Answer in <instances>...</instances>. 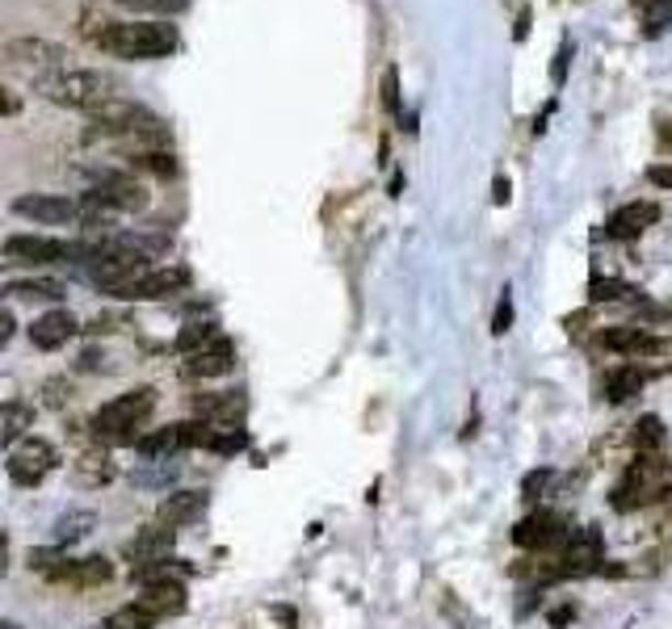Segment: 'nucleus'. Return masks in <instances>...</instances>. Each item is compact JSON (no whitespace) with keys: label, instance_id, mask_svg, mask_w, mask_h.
Returning <instances> with one entry per match:
<instances>
[{"label":"nucleus","instance_id":"obj_24","mask_svg":"<svg viewBox=\"0 0 672 629\" xmlns=\"http://www.w3.org/2000/svg\"><path fill=\"white\" fill-rule=\"evenodd\" d=\"M119 470H114V462H110V453H80L72 462V487H89V491H97V487H105L110 479H114Z\"/></svg>","mask_w":672,"mask_h":629},{"label":"nucleus","instance_id":"obj_8","mask_svg":"<svg viewBox=\"0 0 672 629\" xmlns=\"http://www.w3.org/2000/svg\"><path fill=\"white\" fill-rule=\"evenodd\" d=\"M190 281L193 278L186 265H160V269H144L135 281L114 290V299H122V303H156V299H172V294L190 290Z\"/></svg>","mask_w":672,"mask_h":629},{"label":"nucleus","instance_id":"obj_13","mask_svg":"<svg viewBox=\"0 0 672 629\" xmlns=\"http://www.w3.org/2000/svg\"><path fill=\"white\" fill-rule=\"evenodd\" d=\"M572 533V525H568V516L559 513H529L517 529H513V541L522 546V550H538V554H547V550H559L563 541Z\"/></svg>","mask_w":672,"mask_h":629},{"label":"nucleus","instance_id":"obj_45","mask_svg":"<svg viewBox=\"0 0 672 629\" xmlns=\"http://www.w3.org/2000/svg\"><path fill=\"white\" fill-rule=\"evenodd\" d=\"M572 617H576V608H572V605H559V608L551 613V626H555V629H563L568 621H572Z\"/></svg>","mask_w":672,"mask_h":629},{"label":"nucleus","instance_id":"obj_12","mask_svg":"<svg viewBox=\"0 0 672 629\" xmlns=\"http://www.w3.org/2000/svg\"><path fill=\"white\" fill-rule=\"evenodd\" d=\"M181 441L186 449H206V453H219V458H232L248 445V433L240 424H211V419H190L181 424Z\"/></svg>","mask_w":672,"mask_h":629},{"label":"nucleus","instance_id":"obj_2","mask_svg":"<svg viewBox=\"0 0 672 629\" xmlns=\"http://www.w3.org/2000/svg\"><path fill=\"white\" fill-rule=\"evenodd\" d=\"M664 499H672V462L664 453H639L609 491V508L623 516L664 504Z\"/></svg>","mask_w":672,"mask_h":629},{"label":"nucleus","instance_id":"obj_3","mask_svg":"<svg viewBox=\"0 0 672 629\" xmlns=\"http://www.w3.org/2000/svg\"><path fill=\"white\" fill-rule=\"evenodd\" d=\"M34 89L47 101H55V105L85 110V114H93L97 105H105L110 97H122L119 80L97 68H68L59 71V76H51V80H43V85H34Z\"/></svg>","mask_w":672,"mask_h":629},{"label":"nucleus","instance_id":"obj_38","mask_svg":"<svg viewBox=\"0 0 672 629\" xmlns=\"http://www.w3.org/2000/svg\"><path fill=\"white\" fill-rule=\"evenodd\" d=\"M513 327V299H508V290L501 294V303H496V315H492V336H504Z\"/></svg>","mask_w":672,"mask_h":629},{"label":"nucleus","instance_id":"obj_18","mask_svg":"<svg viewBox=\"0 0 672 629\" xmlns=\"http://www.w3.org/2000/svg\"><path fill=\"white\" fill-rule=\"evenodd\" d=\"M656 218H660L656 202H626V206H618L605 218V235L609 239H639Z\"/></svg>","mask_w":672,"mask_h":629},{"label":"nucleus","instance_id":"obj_28","mask_svg":"<svg viewBox=\"0 0 672 629\" xmlns=\"http://www.w3.org/2000/svg\"><path fill=\"white\" fill-rule=\"evenodd\" d=\"M97 525V513L93 508H72V513H64L55 520V546L64 550V546H76L80 537H89Z\"/></svg>","mask_w":672,"mask_h":629},{"label":"nucleus","instance_id":"obj_36","mask_svg":"<svg viewBox=\"0 0 672 629\" xmlns=\"http://www.w3.org/2000/svg\"><path fill=\"white\" fill-rule=\"evenodd\" d=\"M64 554H59V546H55V550H30V566H34V571H38V575H47L51 583H55V575H59V571H64Z\"/></svg>","mask_w":672,"mask_h":629},{"label":"nucleus","instance_id":"obj_40","mask_svg":"<svg viewBox=\"0 0 672 629\" xmlns=\"http://www.w3.org/2000/svg\"><path fill=\"white\" fill-rule=\"evenodd\" d=\"M43 403H47V407H64V403H68V382H64V378H59V382H47V386H43Z\"/></svg>","mask_w":672,"mask_h":629},{"label":"nucleus","instance_id":"obj_31","mask_svg":"<svg viewBox=\"0 0 672 629\" xmlns=\"http://www.w3.org/2000/svg\"><path fill=\"white\" fill-rule=\"evenodd\" d=\"M101 629H156V617H152L139 600H131V605H122L119 613H110V617L101 621Z\"/></svg>","mask_w":672,"mask_h":629},{"label":"nucleus","instance_id":"obj_16","mask_svg":"<svg viewBox=\"0 0 672 629\" xmlns=\"http://www.w3.org/2000/svg\"><path fill=\"white\" fill-rule=\"evenodd\" d=\"M76 332H80V324H76L72 311H47V315H38V319L30 324V345L43 352H55V349H64Z\"/></svg>","mask_w":672,"mask_h":629},{"label":"nucleus","instance_id":"obj_33","mask_svg":"<svg viewBox=\"0 0 672 629\" xmlns=\"http://www.w3.org/2000/svg\"><path fill=\"white\" fill-rule=\"evenodd\" d=\"M131 160H135V168H144V172H156V177H177V160L168 156L165 147H147V151H135Z\"/></svg>","mask_w":672,"mask_h":629},{"label":"nucleus","instance_id":"obj_43","mask_svg":"<svg viewBox=\"0 0 672 629\" xmlns=\"http://www.w3.org/2000/svg\"><path fill=\"white\" fill-rule=\"evenodd\" d=\"M13 332H18V319H13V311H4V306H0V349L13 340Z\"/></svg>","mask_w":672,"mask_h":629},{"label":"nucleus","instance_id":"obj_15","mask_svg":"<svg viewBox=\"0 0 672 629\" xmlns=\"http://www.w3.org/2000/svg\"><path fill=\"white\" fill-rule=\"evenodd\" d=\"M601 349L609 352H626V357H660V352L669 349L660 336H651L643 324H626V327H609V332H601L597 336Z\"/></svg>","mask_w":672,"mask_h":629},{"label":"nucleus","instance_id":"obj_17","mask_svg":"<svg viewBox=\"0 0 672 629\" xmlns=\"http://www.w3.org/2000/svg\"><path fill=\"white\" fill-rule=\"evenodd\" d=\"M206 499H211V495H206L202 487L172 491L165 504L156 508V520H152V525H165V529H172V533H177L181 525H190V520H198V516L206 513Z\"/></svg>","mask_w":672,"mask_h":629},{"label":"nucleus","instance_id":"obj_46","mask_svg":"<svg viewBox=\"0 0 672 629\" xmlns=\"http://www.w3.org/2000/svg\"><path fill=\"white\" fill-rule=\"evenodd\" d=\"M97 361H101V352L97 349H85L76 357V370H97Z\"/></svg>","mask_w":672,"mask_h":629},{"label":"nucleus","instance_id":"obj_4","mask_svg":"<svg viewBox=\"0 0 672 629\" xmlns=\"http://www.w3.org/2000/svg\"><path fill=\"white\" fill-rule=\"evenodd\" d=\"M0 68L22 76L30 85H43L51 76L72 68V50L59 47V43H47V38L25 34V38H9V43L0 47Z\"/></svg>","mask_w":672,"mask_h":629},{"label":"nucleus","instance_id":"obj_34","mask_svg":"<svg viewBox=\"0 0 672 629\" xmlns=\"http://www.w3.org/2000/svg\"><path fill=\"white\" fill-rule=\"evenodd\" d=\"M131 479H135V487H168L177 479V467L172 462H144Z\"/></svg>","mask_w":672,"mask_h":629},{"label":"nucleus","instance_id":"obj_26","mask_svg":"<svg viewBox=\"0 0 672 629\" xmlns=\"http://www.w3.org/2000/svg\"><path fill=\"white\" fill-rule=\"evenodd\" d=\"M30 428H34V407L30 403H22V398L0 403V449L30 437Z\"/></svg>","mask_w":672,"mask_h":629},{"label":"nucleus","instance_id":"obj_11","mask_svg":"<svg viewBox=\"0 0 672 629\" xmlns=\"http://www.w3.org/2000/svg\"><path fill=\"white\" fill-rule=\"evenodd\" d=\"M9 210L18 218L43 223V227H64V223H80L85 218V206L72 202V198H59V193H22V198H13Z\"/></svg>","mask_w":672,"mask_h":629},{"label":"nucleus","instance_id":"obj_29","mask_svg":"<svg viewBox=\"0 0 672 629\" xmlns=\"http://www.w3.org/2000/svg\"><path fill=\"white\" fill-rule=\"evenodd\" d=\"M630 441H635L639 453H664L669 428H664V419L660 416H639L635 419V428H630Z\"/></svg>","mask_w":672,"mask_h":629},{"label":"nucleus","instance_id":"obj_50","mask_svg":"<svg viewBox=\"0 0 672 629\" xmlns=\"http://www.w3.org/2000/svg\"><path fill=\"white\" fill-rule=\"evenodd\" d=\"M526 30H529V13H522V18H517V30H513V34H517V38H526Z\"/></svg>","mask_w":672,"mask_h":629},{"label":"nucleus","instance_id":"obj_5","mask_svg":"<svg viewBox=\"0 0 672 629\" xmlns=\"http://www.w3.org/2000/svg\"><path fill=\"white\" fill-rule=\"evenodd\" d=\"M156 412V391L152 386H139L131 395L110 398L101 412L93 416V437L110 445H131L139 441V433L147 428V419Z\"/></svg>","mask_w":672,"mask_h":629},{"label":"nucleus","instance_id":"obj_51","mask_svg":"<svg viewBox=\"0 0 672 629\" xmlns=\"http://www.w3.org/2000/svg\"><path fill=\"white\" fill-rule=\"evenodd\" d=\"M660 139L672 143V122H664V131H660Z\"/></svg>","mask_w":672,"mask_h":629},{"label":"nucleus","instance_id":"obj_6","mask_svg":"<svg viewBox=\"0 0 672 629\" xmlns=\"http://www.w3.org/2000/svg\"><path fill=\"white\" fill-rule=\"evenodd\" d=\"M601 562H605L601 529L597 525H584V529L568 533V541L559 546V554L551 559V566L538 571V580H584V575H597Z\"/></svg>","mask_w":672,"mask_h":629},{"label":"nucleus","instance_id":"obj_35","mask_svg":"<svg viewBox=\"0 0 672 629\" xmlns=\"http://www.w3.org/2000/svg\"><path fill=\"white\" fill-rule=\"evenodd\" d=\"M122 4L135 13H152V18H172V13L190 9V0H122Z\"/></svg>","mask_w":672,"mask_h":629},{"label":"nucleus","instance_id":"obj_42","mask_svg":"<svg viewBox=\"0 0 672 629\" xmlns=\"http://www.w3.org/2000/svg\"><path fill=\"white\" fill-rule=\"evenodd\" d=\"M648 181H651V186H660V189H672V164H651Z\"/></svg>","mask_w":672,"mask_h":629},{"label":"nucleus","instance_id":"obj_7","mask_svg":"<svg viewBox=\"0 0 672 629\" xmlns=\"http://www.w3.org/2000/svg\"><path fill=\"white\" fill-rule=\"evenodd\" d=\"M85 206V223L93 214H139L147 206V189L135 177H122V172H105L97 177L93 193L80 202Z\"/></svg>","mask_w":672,"mask_h":629},{"label":"nucleus","instance_id":"obj_9","mask_svg":"<svg viewBox=\"0 0 672 629\" xmlns=\"http://www.w3.org/2000/svg\"><path fill=\"white\" fill-rule=\"evenodd\" d=\"M55 462H59L55 445L43 441V437H22V441L13 445L4 470H9V479H13L18 487H38L51 470H55Z\"/></svg>","mask_w":672,"mask_h":629},{"label":"nucleus","instance_id":"obj_20","mask_svg":"<svg viewBox=\"0 0 672 629\" xmlns=\"http://www.w3.org/2000/svg\"><path fill=\"white\" fill-rule=\"evenodd\" d=\"M193 416L211 419V424H244V416H248V395H244V391L198 395L193 398Z\"/></svg>","mask_w":672,"mask_h":629},{"label":"nucleus","instance_id":"obj_14","mask_svg":"<svg viewBox=\"0 0 672 629\" xmlns=\"http://www.w3.org/2000/svg\"><path fill=\"white\" fill-rule=\"evenodd\" d=\"M172 541H177L172 529H165V525H147L144 533H135L126 541V562H131V571L139 575L147 566L172 559Z\"/></svg>","mask_w":672,"mask_h":629},{"label":"nucleus","instance_id":"obj_1","mask_svg":"<svg viewBox=\"0 0 672 629\" xmlns=\"http://www.w3.org/2000/svg\"><path fill=\"white\" fill-rule=\"evenodd\" d=\"M101 50L119 55V59H165L181 47L177 25L168 22H101V18H85L80 25Z\"/></svg>","mask_w":672,"mask_h":629},{"label":"nucleus","instance_id":"obj_52","mask_svg":"<svg viewBox=\"0 0 672 629\" xmlns=\"http://www.w3.org/2000/svg\"><path fill=\"white\" fill-rule=\"evenodd\" d=\"M0 629H18V626H9V621H0Z\"/></svg>","mask_w":672,"mask_h":629},{"label":"nucleus","instance_id":"obj_23","mask_svg":"<svg viewBox=\"0 0 672 629\" xmlns=\"http://www.w3.org/2000/svg\"><path fill=\"white\" fill-rule=\"evenodd\" d=\"M135 449H139L144 462H172V453L186 449V441H181V424H165V428L147 433V437L135 441Z\"/></svg>","mask_w":672,"mask_h":629},{"label":"nucleus","instance_id":"obj_39","mask_svg":"<svg viewBox=\"0 0 672 629\" xmlns=\"http://www.w3.org/2000/svg\"><path fill=\"white\" fill-rule=\"evenodd\" d=\"M383 105L391 114H400V76H395V68L383 71Z\"/></svg>","mask_w":672,"mask_h":629},{"label":"nucleus","instance_id":"obj_21","mask_svg":"<svg viewBox=\"0 0 672 629\" xmlns=\"http://www.w3.org/2000/svg\"><path fill=\"white\" fill-rule=\"evenodd\" d=\"M232 366H236V349H232V345L219 336V340H211L206 349L190 352L181 370H186V378H223Z\"/></svg>","mask_w":672,"mask_h":629},{"label":"nucleus","instance_id":"obj_27","mask_svg":"<svg viewBox=\"0 0 672 629\" xmlns=\"http://www.w3.org/2000/svg\"><path fill=\"white\" fill-rule=\"evenodd\" d=\"M0 294H13V299H22V303H59V299H64V285L55 278H25V281L4 285Z\"/></svg>","mask_w":672,"mask_h":629},{"label":"nucleus","instance_id":"obj_47","mask_svg":"<svg viewBox=\"0 0 672 629\" xmlns=\"http://www.w3.org/2000/svg\"><path fill=\"white\" fill-rule=\"evenodd\" d=\"M492 202H496V206L508 202V181H504V177H496V186H492Z\"/></svg>","mask_w":672,"mask_h":629},{"label":"nucleus","instance_id":"obj_30","mask_svg":"<svg viewBox=\"0 0 672 629\" xmlns=\"http://www.w3.org/2000/svg\"><path fill=\"white\" fill-rule=\"evenodd\" d=\"M589 303H643V290L626 285L618 278H593L589 281Z\"/></svg>","mask_w":672,"mask_h":629},{"label":"nucleus","instance_id":"obj_41","mask_svg":"<svg viewBox=\"0 0 672 629\" xmlns=\"http://www.w3.org/2000/svg\"><path fill=\"white\" fill-rule=\"evenodd\" d=\"M568 59H572V47L563 43V47H559V55H555V68H551L555 85H563V80H568Z\"/></svg>","mask_w":672,"mask_h":629},{"label":"nucleus","instance_id":"obj_37","mask_svg":"<svg viewBox=\"0 0 672 629\" xmlns=\"http://www.w3.org/2000/svg\"><path fill=\"white\" fill-rule=\"evenodd\" d=\"M555 479V470H529L526 479H522V495H526V499H538V495H542V491H547V483H551Z\"/></svg>","mask_w":672,"mask_h":629},{"label":"nucleus","instance_id":"obj_44","mask_svg":"<svg viewBox=\"0 0 672 629\" xmlns=\"http://www.w3.org/2000/svg\"><path fill=\"white\" fill-rule=\"evenodd\" d=\"M18 110H22V101H18V93H9V89L0 85V117L18 114Z\"/></svg>","mask_w":672,"mask_h":629},{"label":"nucleus","instance_id":"obj_22","mask_svg":"<svg viewBox=\"0 0 672 629\" xmlns=\"http://www.w3.org/2000/svg\"><path fill=\"white\" fill-rule=\"evenodd\" d=\"M114 580V562L105 554H89V559H68L64 571L55 575V583H68V587H101V583Z\"/></svg>","mask_w":672,"mask_h":629},{"label":"nucleus","instance_id":"obj_19","mask_svg":"<svg viewBox=\"0 0 672 629\" xmlns=\"http://www.w3.org/2000/svg\"><path fill=\"white\" fill-rule=\"evenodd\" d=\"M139 605H144L156 621H165V617H177L181 608L190 605V596H186V583L181 580H147L144 592H139Z\"/></svg>","mask_w":672,"mask_h":629},{"label":"nucleus","instance_id":"obj_25","mask_svg":"<svg viewBox=\"0 0 672 629\" xmlns=\"http://www.w3.org/2000/svg\"><path fill=\"white\" fill-rule=\"evenodd\" d=\"M651 382V373L643 366H614V370L605 373V398L609 403H626V398H635L643 386Z\"/></svg>","mask_w":672,"mask_h":629},{"label":"nucleus","instance_id":"obj_48","mask_svg":"<svg viewBox=\"0 0 672 629\" xmlns=\"http://www.w3.org/2000/svg\"><path fill=\"white\" fill-rule=\"evenodd\" d=\"M639 13H651V9H660V4H672V0H630Z\"/></svg>","mask_w":672,"mask_h":629},{"label":"nucleus","instance_id":"obj_32","mask_svg":"<svg viewBox=\"0 0 672 629\" xmlns=\"http://www.w3.org/2000/svg\"><path fill=\"white\" fill-rule=\"evenodd\" d=\"M211 340H219V327L211 324V319H202V324H186L181 327V336H177V352L190 357V352L206 349Z\"/></svg>","mask_w":672,"mask_h":629},{"label":"nucleus","instance_id":"obj_10","mask_svg":"<svg viewBox=\"0 0 672 629\" xmlns=\"http://www.w3.org/2000/svg\"><path fill=\"white\" fill-rule=\"evenodd\" d=\"M93 244H68V239H47V235H13L4 239V257L30 260V265H55V260H89Z\"/></svg>","mask_w":672,"mask_h":629},{"label":"nucleus","instance_id":"obj_49","mask_svg":"<svg viewBox=\"0 0 672 629\" xmlns=\"http://www.w3.org/2000/svg\"><path fill=\"white\" fill-rule=\"evenodd\" d=\"M9 571V537L0 533V575Z\"/></svg>","mask_w":672,"mask_h":629}]
</instances>
